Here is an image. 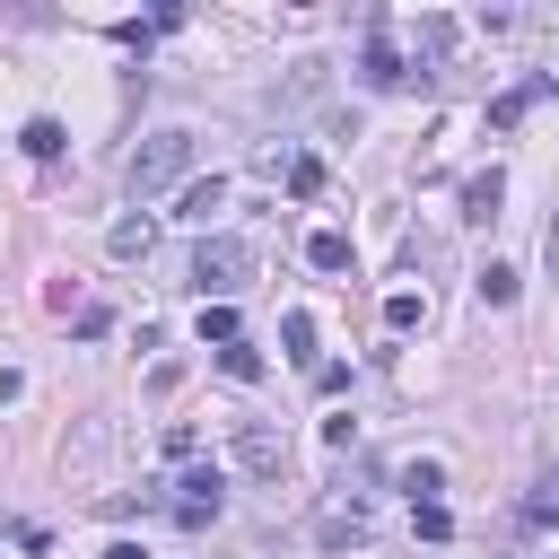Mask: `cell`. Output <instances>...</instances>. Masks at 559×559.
Listing matches in <instances>:
<instances>
[{
	"mask_svg": "<svg viewBox=\"0 0 559 559\" xmlns=\"http://www.w3.org/2000/svg\"><path fill=\"white\" fill-rule=\"evenodd\" d=\"M122 183H131V201H157V192L192 183V131H148V140L131 148Z\"/></svg>",
	"mask_w": 559,
	"mask_h": 559,
	"instance_id": "6da1fadb",
	"label": "cell"
},
{
	"mask_svg": "<svg viewBox=\"0 0 559 559\" xmlns=\"http://www.w3.org/2000/svg\"><path fill=\"white\" fill-rule=\"evenodd\" d=\"M245 280H253V245H245V236H201V253H192V288H201V306H227Z\"/></svg>",
	"mask_w": 559,
	"mask_h": 559,
	"instance_id": "7a4b0ae2",
	"label": "cell"
},
{
	"mask_svg": "<svg viewBox=\"0 0 559 559\" xmlns=\"http://www.w3.org/2000/svg\"><path fill=\"white\" fill-rule=\"evenodd\" d=\"M236 472H253V480H288V437L262 428V419H245V428H236Z\"/></svg>",
	"mask_w": 559,
	"mask_h": 559,
	"instance_id": "3957f363",
	"label": "cell"
},
{
	"mask_svg": "<svg viewBox=\"0 0 559 559\" xmlns=\"http://www.w3.org/2000/svg\"><path fill=\"white\" fill-rule=\"evenodd\" d=\"M175 524H218V472H183L175 480Z\"/></svg>",
	"mask_w": 559,
	"mask_h": 559,
	"instance_id": "277c9868",
	"label": "cell"
},
{
	"mask_svg": "<svg viewBox=\"0 0 559 559\" xmlns=\"http://www.w3.org/2000/svg\"><path fill=\"white\" fill-rule=\"evenodd\" d=\"M367 524H376V515H367L358 498H332V507L314 515V542H323V550H341V542H367Z\"/></svg>",
	"mask_w": 559,
	"mask_h": 559,
	"instance_id": "5b68a950",
	"label": "cell"
},
{
	"mask_svg": "<svg viewBox=\"0 0 559 559\" xmlns=\"http://www.w3.org/2000/svg\"><path fill=\"white\" fill-rule=\"evenodd\" d=\"M210 210H227V175H192L175 201V218H192V227H210Z\"/></svg>",
	"mask_w": 559,
	"mask_h": 559,
	"instance_id": "8992f818",
	"label": "cell"
},
{
	"mask_svg": "<svg viewBox=\"0 0 559 559\" xmlns=\"http://www.w3.org/2000/svg\"><path fill=\"white\" fill-rule=\"evenodd\" d=\"M498 192H507V175H498V166H489V175H472V183H463V218H472V227H489V218H498Z\"/></svg>",
	"mask_w": 559,
	"mask_h": 559,
	"instance_id": "52a82bcc",
	"label": "cell"
},
{
	"mask_svg": "<svg viewBox=\"0 0 559 559\" xmlns=\"http://www.w3.org/2000/svg\"><path fill=\"white\" fill-rule=\"evenodd\" d=\"M105 245H114V262H140V253L157 245V227H148L140 210H131V218H114V236H105Z\"/></svg>",
	"mask_w": 559,
	"mask_h": 559,
	"instance_id": "ba28073f",
	"label": "cell"
},
{
	"mask_svg": "<svg viewBox=\"0 0 559 559\" xmlns=\"http://www.w3.org/2000/svg\"><path fill=\"white\" fill-rule=\"evenodd\" d=\"M411 70H402V52L384 44V26H376V44H367V87H402Z\"/></svg>",
	"mask_w": 559,
	"mask_h": 559,
	"instance_id": "9c48e42d",
	"label": "cell"
},
{
	"mask_svg": "<svg viewBox=\"0 0 559 559\" xmlns=\"http://www.w3.org/2000/svg\"><path fill=\"white\" fill-rule=\"evenodd\" d=\"M306 262H314V271H349V236H341V227H314V236H306Z\"/></svg>",
	"mask_w": 559,
	"mask_h": 559,
	"instance_id": "30bf717a",
	"label": "cell"
},
{
	"mask_svg": "<svg viewBox=\"0 0 559 559\" xmlns=\"http://www.w3.org/2000/svg\"><path fill=\"white\" fill-rule=\"evenodd\" d=\"M402 489H411V507H437V489H445V463H402Z\"/></svg>",
	"mask_w": 559,
	"mask_h": 559,
	"instance_id": "8fae6325",
	"label": "cell"
},
{
	"mask_svg": "<svg viewBox=\"0 0 559 559\" xmlns=\"http://www.w3.org/2000/svg\"><path fill=\"white\" fill-rule=\"evenodd\" d=\"M533 96H542V79H524V87H507V96H498V105H489V131H515V122H524V105H533Z\"/></svg>",
	"mask_w": 559,
	"mask_h": 559,
	"instance_id": "7c38bea8",
	"label": "cell"
},
{
	"mask_svg": "<svg viewBox=\"0 0 559 559\" xmlns=\"http://www.w3.org/2000/svg\"><path fill=\"white\" fill-rule=\"evenodd\" d=\"M17 148H26V157H61L70 140H61V122H52V114H35V122L17 131Z\"/></svg>",
	"mask_w": 559,
	"mask_h": 559,
	"instance_id": "4fadbf2b",
	"label": "cell"
},
{
	"mask_svg": "<svg viewBox=\"0 0 559 559\" xmlns=\"http://www.w3.org/2000/svg\"><path fill=\"white\" fill-rule=\"evenodd\" d=\"M218 376H236V384H262V349H253V341H227V349H218Z\"/></svg>",
	"mask_w": 559,
	"mask_h": 559,
	"instance_id": "5bb4252c",
	"label": "cell"
},
{
	"mask_svg": "<svg viewBox=\"0 0 559 559\" xmlns=\"http://www.w3.org/2000/svg\"><path fill=\"white\" fill-rule=\"evenodd\" d=\"M515 288H524V280H515L507 262H489V271H480V306H515Z\"/></svg>",
	"mask_w": 559,
	"mask_h": 559,
	"instance_id": "9a60e30c",
	"label": "cell"
},
{
	"mask_svg": "<svg viewBox=\"0 0 559 559\" xmlns=\"http://www.w3.org/2000/svg\"><path fill=\"white\" fill-rule=\"evenodd\" d=\"M524 524H533V533H550V524H559V480H542V489L524 498Z\"/></svg>",
	"mask_w": 559,
	"mask_h": 559,
	"instance_id": "2e32d148",
	"label": "cell"
},
{
	"mask_svg": "<svg viewBox=\"0 0 559 559\" xmlns=\"http://www.w3.org/2000/svg\"><path fill=\"white\" fill-rule=\"evenodd\" d=\"M288 192L314 201V192H323V157H288Z\"/></svg>",
	"mask_w": 559,
	"mask_h": 559,
	"instance_id": "e0dca14e",
	"label": "cell"
},
{
	"mask_svg": "<svg viewBox=\"0 0 559 559\" xmlns=\"http://www.w3.org/2000/svg\"><path fill=\"white\" fill-rule=\"evenodd\" d=\"M419 314H428V306H419L411 288H402V297H384V323H393V332H419Z\"/></svg>",
	"mask_w": 559,
	"mask_h": 559,
	"instance_id": "ac0fdd59",
	"label": "cell"
},
{
	"mask_svg": "<svg viewBox=\"0 0 559 559\" xmlns=\"http://www.w3.org/2000/svg\"><path fill=\"white\" fill-rule=\"evenodd\" d=\"M201 341L227 349V341H236V306H201Z\"/></svg>",
	"mask_w": 559,
	"mask_h": 559,
	"instance_id": "d6986e66",
	"label": "cell"
},
{
	"mask_svg": "<svg viewBox=\"0 0 559 559\" xmlns=\"http://www.w3.org/2000/svg\"><path fill=\"white\" fill-rule=\"evenodd\" d=\"M411 524H419V542H445V533H454V515H445V498H437V507H411Z\"/></svg>",
	"mask_w": 559,
	"mask_h": 559,
	"instance_id": "ffe728a7",
	"label": "cell"
},
{
	"mask_svg": "<svg viewBox=\"0 0 559 559\" xmlns=\"http://www.w3.org/2000/svg\"><path fill=\"white\" fill-rule=\"evenodd\" d=\"M280 341H288V358H306V349H314V314H288V323H280Z\"/></svg>",
	"mask_w": 559,
	"mask_h": 559,
	"instance_id": "44dd1931",
	"label": "cell"
},
{
	"mask_svg": "<svg viewBox=\"0 0 559 559\" xmlns=\"http://www.w3.org/2000/svg\"><path fill=\"white\" fill-rule=\"evenodd\" d=\"M105 559H148V550L140 542H105Z\"/></svg>",
	"mask_w": 559,
	"mask_h": 559,
	"instance_id": "7402d4cb",
	"label": "cell"
},
{
	"mask_svg": "<svg viewBox=\"0 0 559 559\" xmlns=\"http://www.w3.org/2000/svg\"><path fill=\"white\" fill-rule=\"evenodd\" d=\"M542 253H550V271H559V218H550V236H542Z\"/></svg>",
	"mask_w": 559,
	"mask_h": 559,
	"instance_id": "603a6c76",
	"label": "cell"
}]
</instances>
